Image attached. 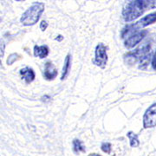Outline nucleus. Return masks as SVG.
<instances>
[{
  "mask_svg": "<svg viewBox=\"0 0 156 156\" xmlns=\"http://www.w3.org/2000/svg\"><path fill=\"white\" fill-rule=\"evenodd\" d=\"M146 9L148 10V0H126L122 9L124 21H134L143 14Z\"/></svg>",
  "mask_w": 156,
  "mask_h": 156,
  "instance_id": "1",
  "label": "nucleus"
},
{
  "mask_svg": "<svg viewBox=\"0 0 156 156\" xmlns=\"http://www.w3.org/2000/svg\"><path fill=\"white\" fill-rule=\"evenodd\" d=\"M151 58V47L150 45H145L140 49L134 50V52H130L126 56L127 62L133 64L134 62H139L140 69H145L150 61Z\"/></svg>",
  "mask_w": 156,
  "mask_h": 156,
  "instance_id": "2",
  "label": "nucleus"
},
{
  "mask_svg": "<svg viewBox=\"0 0 156 156\" xmlns=\"http://www.w3.org/2000/svg\"><path fill=\"white\" fill-rule=\"evenodd\" d=\"M44 11V5L40 2H36L31 5L27 11H24L20 19V22L25 26L33 25L38 22L41 15Z\"/></svg>",
  "mask_w": 156,
  "mask_h": 156,
  "instance_id": "3",
  "label": "nucleus"
},
{
  "mask_svg": "<svg viewBox=\"0 0 156 156\" xmlns=\"http://www.w3.org/2000/svg\"><path fill=\"white\" fill-rule=\"evenodd\" d=\"M154 22H156V12H154V13H151L149 15L146 16L143 18H141L140 21H138L137 23H135L134 24H132V25H129L126 29H124L122 32V37L125 36V34H128L131 31H134V30H140V29H142L149 25V24H152Z\"/></svg>",
  "mask_w": 156,
  "mask_h": 156,
  "instance_id": "4",
  "label": "nucleus"
},
{
  "mask_svg": "<svg viewBox=\"0 0 156 156\" xmlns=\"http://www.w3.org/2000/svg\"><path fill=\"white\" fill-rule=\"evenodd\" d=\"M107 62H108V55H107L106 46L103 44H99L95 48L94 64L101 69H104L106 67Z\"/></svg>",
  "mask_w": 156,
  "mask_h": 156,
  "instance_id": "5",
  "label": "nucleus"
},
{
  "mask_svg": "<svg viewBox=\"0 0 156 156\" xmlns=\"http://www.w3.org/2000/svg\"><path fill=\"white\" fill-rule=\"evenodd\" d=\"M143 126L145 128L156 127V103L149 107L144 114Z\"/></svg>",
  "mask_w": 156,
  "mask_h": 156,
  "instance_id": "6",
  "label": "nucleus"
},
{
  "mask_svg": "<svg viewBox=\"0 0 156 156\" xmlns=\"http://www.w3.org/2000/svg\"><path fill=\"white\" fill-rule=\"evenodd\" d=\"M147 34V30H140L139 32L134 33V35H132L129 37H128L127 40L125 41V46L128 49L134 48L135 45L138 44L145 37Z\"/></svg>",
  "mask_w": 156,
  "mask_h": 156,
  "instance_id": "7",
  "label": "nucleus"
},
{
  "mask_svg": "<svg viewBox=\"0 0 156 156\" xmlns=\"http://www.w3.org/2000/svg\"><path fill=\"white\" fill-rule=\"evenodd\" d=\"M44 76L46 80L50 81L53 80L57 76V69H56L54 64L50 62H47L44 65Z\"/></svg>",
  "mask_w": 156,
  "mask_h": 156,
  "instance_id": "8",
  "label": "nucleus"
},
{
  "mask_svg": "<svg viewBox=\"0 0 156 156\" xmlns=\"http://www.w3.org/2000/svg\"><path fill=\"white\" fill-rule=\"evenodd\" d=\"M20 75L22 76L23 79L27 83H30L31 82H33L35 79V72L34 70L30 67H25L22 69L20 70Z\"/></svg>",
  "mask_w": 156,
  "mask_h": 156,
  "instance_id": "9",
  "label": "nucleus"
},
{
  "mask_svg": "<svg viewBox=\"0 0 156 156\" xmlns=\"http://www.w3.org/2000/svg\"><path fill=\"white\" fill-rule=\"evenodd\" d=\"M49 55V48L46 45L37 46L36 45L34 47V56L39 58H45Z\"/></svg>",
  "mask_w": 156,
  "mask_h": 156,
  "instance_id": "10",
  "label": "nucleus"
},
{
  "mask_svg": "<svg viewBox=\"0 0 156 156\" xmlns=\"http://www.w3.org/2000/svg\"><path fill=\"white\" fill-rule=\"evenodd\" d=\"M70 67H71V57H70V55L69 54L65 57V60H64V65H63L62 71V80H64L65 78L67 77L69 72V69H70Z\"/></svg>",
  "mask_w": 156,
  "mask_h": 156,
  "instance_id": "11",
  "label": "nucleus"
},
{
  "mask_svg": "<svg viewBox=\"0 0 156 156\" xmlns=\"http://www.w3.org/2000/svg\"><path fill=\"white\" fill-rule=\"evenodd\" d=\"M73 151L75 154H80L85 152V147L83 145V142L80 140L75 139L72 142Z\"/></svg>",
  "mask_w": 156,
  "mask_h": 156,
  "instance_id": "12",
  "label": "nucleus"
},
{
  "mask_svg": "<svg viewBox=\"0 0 156 156\" xmlns=\"http://www.w3.org/2000/svg\"><path fill=\"white\" fill-rule=\"evenodd\" d=\"M127 135H128V139L130 140V146L132 147H137L140 145V141L138 140V135L137 134H135L134 132L130 131V132H128Z\"/></svg>",
  "mask_w": 156,
  "mask_h": 156,
  "instance_id": "13",
  "label": "nucleus"
},
{
  "mask_svg": "<svg viewBox=\"0 0 156 156\" xmlns=\"http://www.w3.org/2000/svg\"><path fill=\"white\" fill-rule=\"evenodd\" d=\"M101 150L103 151L104 153L110 154V152H111V144L108 143V142H103L101 144Z\"/></svg>",
  "mask_w": 156,
  "mask_h": 156,
  "instance_id": "14",
  "label": "nucleus"
},
{
  "mask_svg": "<svg viewBox=\"0 0 156 156\" xmlns=\"http://www.w3.org/2000/svg\"><path fill=\"white\" fill-rule=\"evenodd\" d=\"M156 8V0H148V10Z\"/></svg>",
  "mask_w": 156,
  "mask_h": 156,
  "instance_id": "15",
  "label": "nucleus"
},
{
  "mask_svg": "<svg viewBox=\"0 0 156 156\" xmlns=\"http://www.w3.org/2000/svg\"><path fill=\"white\" fill-rule=\"evenodd\" d=\"M47 27H48V23H47V22H46V21H42L41 23H40V29H41L43 31H44L45 30L47 29Z\"/></svg>",
  "mask_w": 156,
  "mask_h": 156,
  "instance_id": "16",
  "label": "nucleus"
},
{
  "mask_svg": "<svg viewBox=\"0 0 156 156\" xmlns=\"http://www.w3.org/2000/svg\"><path fill=\"white\" fill-rule=\"evenodd\" d=\"M152 67L154 69H155L156 70V50H155V53H154V55L153 56V60H152Z\"/></svg>",
  "mask_w": 156,
  "mask_h": 156,
  "instance_id": "17",
  "label": "nucleus"
},
{
  "mask_svg": "<svg viewBox=\"0 0 156 156\" xmlns=\"http://www.w3.org/2000/svg\"><path fill=\"white\" fill-rule=\"evenodd\" d=\"M62 39V36H58V37H56V40H58V41H61Z\"/></svg>",
  "mask_w": 156,
  "mask_h": 156,
  "instance_id": "18",
  "label": "nucleus"
},
{
  "mask_svg": "<svg viewBox=\"0 0 156 156\" xmlns=\"http://www.w3.org/2000/svg\"><path fill=\"white\" fill-rule=\"evenodd\" d=\"M88 156H101V155L97 154H89Z\"/></svg>",
  "mask_w": 156,
  "mask_h": 156,
  "instance_id": "19",
  "label": "nucleus"
},
{
  "mask_svg": "<svg viewBox=\"0 0 156 156\" xmlns=\"http://www.w3.org/2000/svg\"><path fill=\"white\" fill-rule=\"evenodd\" d=\"M17 2H21V1H24V0H16Z\"/></svg>",
  "mask_w": 156,
  "mask_h": 156,
  "instance_id": "20",
  "label": "nucleus"
}]
</instances>
